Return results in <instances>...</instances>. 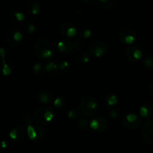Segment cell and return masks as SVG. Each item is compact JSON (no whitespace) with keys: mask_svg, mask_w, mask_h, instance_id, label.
<instances>
[{"mask_svg":"<svg viewBox=\"0 0 153 153\" xmlns=\"http://www.w3.org/2000/svg\"><path fill=\"white\" fill-rule=\"evenodd\" d=\"M110 115H111V117L116 118L117 117V113L116 110H114V109L111 110V111L110 112Z\"/></svg>","mask_w":153,"mask_h":153,"instance_id":"obj_36","label":"cell"},{"mask_svg":"<svg viewBox=\"0 0 153 153\" xmlns=\"http://www.w3.org/2000/svg\"><path fill=\"white\" fill-rule=\"evenodd\" d=\"M27 127V134H28V137L30 140H35L37 139V133H36L35 130V125H33L32 122L28 123L26 126Z\"/></svg>","mask_w":153,"mask_h":153,"instance_id":"obj_21","label":"cell"},{"mask_svg":"<svg viewBox=\"0 0 153 153\" xmlns=\"http://www.w3.org/2000/svg\"><path fill=\"white\" fill-rule=\"evenodd\" d=\"M77 125L79 128L82 130H87L90 127V120L87 117H82L77 121Z\"/></svg>","mask_w":153,"mask_h":153,"instance_id":"obj_25","label":"cell"},{"mask_svg":"<svg viewBox=\"0 0 153 153\" xmlns=\"http://www.w3.org/2000/svg\"><path fill=\"white\" fill-rule=\"evenodd\" d=\"M22 32L16 28L10 29L6 35V42L10 47H16L22 40Z\"/></svg>","mask_w":153,"mask_h":153,"instance_id":"obj_5","label":"cell"},{"mask_svg":"<svg viewBox=\"0 0 153 153\" xmlns=\"http://www.w3.org/2000/svg\"><path fill=\"white\" fill-rule=\"evenodd\" d=\"M81 113L86 117H94L99 111V105L97 100L91 96H85L79 102Z\"/></svg>","mask_w":153,"mask_h":153,"instance_id":"obj_2","label":"cell"},{"mask_svg":"<svg viewBox=\"0 0 153 153\" xmlns=\"http://www.w3.org/2000/svg\"><path fill=\"white\" fill-rule=\"evenodd\" d=\"M79 36L82 39H88L91 37L92 32H91V30L90 28H86V27H84V28H80L79 30Z\"/></svg>","mask_w":153,"mask_h":153,"instance_id":"obj_26","label":"cell"},{"mask_svg":"<svg viewBox=\"0 0 153 153\" xmlns=\"http://www.w3.org/2000/svg\"><path fill=\"white\" fill-rule=\"evenodd\" d=\"M1 153H2V152H1Z\"/></svg>","mask_w":153,"mask_h":153,"instance_id":"obj_41","label":"cell"},{"mask_svg":"<svg viewBox=\"0 0 153 153\" xmlns=\"http://www.w3.org/2000/svg\"><path fill=\"white\" fill-rule=\"evenodd\" d=\"M37 99L42 104L46 105L52 102L53 100V96L49 90L42 89L37 94Z\"/></svg>","mask_w":153,"mask_h":153,"instance_id":"obj_12","label":"cell"},{"mask_svg":"<svg viewBox=\"0 0 153 153\" xmlns=\"http://www.w3.org/2000/svg\"><path fill=\"white\" fill-rule=\"evenodd\" d=\"M25 9H26V11L30 14L36 15L40 11V6L38 1L35 0H30L25 5Z\"/></svg>","mask_w":153,"mask_h":153,"instance_id":"obj_16","label":"cell"},{"mask_svg":"<svg viewBox=\"0 0 153 153\" xmlns=\"http://www.w3.org/2000/svg\"><path fill=\"white\" fill-rule=\"evenodd\" d=\"M126 58L131 61H137L143 58V53L140 49L134 46H130L125 49Z\"/></svg>","mask_w":153,"mask_h":153,"instance_id":"obj_10","label":"cell"},{"mask_svg":"<svg viewBox=\"0 0 153 153\" xmlns=\"http://www.w3.org/2000/svg\"><path fill=\"white\" fill-rule=\"evenodd\" d=\"M149 93H150L151 96L153 97V80L150 83V85H149Z\"/></svg>","mask_w":153,"mask_h":153,"instance_id":"obj_37","label":"cell"},{"mask_svg":"<svg viewBox=\"0 0 153 153\" xmlns=\"http://www.w3.org/2000/svg\"><path fill=\"white\" fill-rule=\"evenodd\" d=\"M36 31V25L34 22L30 21L24 26V32L26 34H31Z\"/></svg>","mask_w":153,"mask_h":153,"instance_id":"obj_27","label":"cell"},{"mask_svg":"<svg viewBox=\"0 0 153 153\" xmlns=\"http://www.w3.org/2000/svg\"><path fill=\"white\" fill-rule=\"evenodd\" d=\"M54 119V111L50 107H40L34 111V120L41 126L49 125Z\"/></svg>","mask_w":153,"mask_h":153,"instance_id":"obj_3","label":"cell"},{"mask_svg":"<svg viewBox=\"0 0 153 153\" xmlns=\"http://www.w3.org/2000/svg\"><path fill=\"white\" fill-rule=\"evenodd\" d=\"M73 46H74V49H76V50L80 49L81 46H82L81 42L79 41V40H76V41H75V43H73Z\"/></svg>","mask_w":153,"mask_h":153,"instance_id":"obj_34","label":"cell"},{"mask_svg":"<svg viewBox=\"0 0 153 153\" xmlns=\"http://www.w3.org/2000/svg\"><path fill=\"white\" fill-rule=\"evenodd\" d=\"M54 107L57 109H61L64 108L66 105V99L63 96H58L54 100Z\"/></svg>","mask_w":153,"mask_h":153,"instance_id":"obj_23","label":"cell"},{"mask_svg":"<svg viewBox=\"0 0 153 153\" xmlns=\"http://www.w3.org/2000/svg\"><path fill=\"white\" fill-rule=\"evenodd\" d=\"M82 2H83V3H90V4H91V3H92L93 2V1H85V0H84V1H82Z\"/></svg>","mask_w":153,"mask_h":153,"instance_id":"obj_39","label":"cell"},{"mask_svg":"<svg viewBox=\"0 0 153 153\" xmlns=\"http://www.w3.org/2000/svg\"><path fill=\"white\" fill-rule=\"evenodd\" d=\"M46 71L52 76H56L60 73L59 65L53 61H50L46 64Z\"/></svg>","mask_w":153,"mask_h":153,"instance_id":"obj_18","label":"cell"},{"mask_svg":"<svg viewBox=\"0 0 153 153\" xmlns=\"http://www.w3.org/2000/svg\"><path fill=\"white\" fill-rule=\"evenodd\" d=\"M59 67L61 72H62V73H67V72H69L71 70V64H70L69 61H64L59 64Z\"/></svg>","mask_w":153,"mask_h":153,"instance_id":"obj_30","label":"cell"},{"mask_svg":"<svg viewBox=\"0 0 153 153\" xmlns=\"http://www.w3.org/2000/svg\"><path fill=\"white\" fill-rule=\"evenodd\" d=\"M142 137L145 142L153 144V120H147L142 127Z\"/></svg>","mask_w":153,"mask_h":153,"instance_id":"obj_9","label":"cell"},{"mask_svg":"<svg viewBox=\"0 0 153 153\" xmlns=\"http://www.w3.org/2000/svg\"><path fill=\"white\" fill-rule=\"evenodd\" d=\"M35 130L36 133H37V139H36V141H41L46 137V131H45V130L41 126L37 125H35Z\"/></svg>","mask_w":153,"mask_h":153,"instance_id":"obj_28","label":"cell"},{"mask_svg":"<svg viewBox=\"0 0 153 153\" xmlns=\"http://www.w3.org/2000/svg\"><path fill=\"white\" fill-rule=\"evenodd\" d=\"M67 117L71 120H79L80 118H82L81 117V112L76 108L70 109L67 112Z\"/></svg>","mask_w":153,"mask_h":153,"instance_id":"obj_24","label":"cell"},{"mask_svg":"<svg viewBox=\"0 0 153 153\" xmlns=\"http://www.w3.org/2000/svg\"><path fill=\"white\" fill-rule=\"evenodd\" d=\"M107 45L102 41L92 42L89 46L90 54L97 58L103 56L107 52Z\"/></svg>","mask_w":153,"mask_h":153,"instance_id":"obj_7","label":"cell"},{"mask_svg":"<svg viewBox=\"0 0 153 153\" xmlns=\"http://www.w3.org/2000/svg\"><path fill=\"white\" fill-rule=\"evenodd\" d=\"M58 49L61 53L68 54L72 52V50L74 49V46L73 43L70 40H63L58 43Z\"/></svg>","mask_w":153,"mask_h":153,"instance_id":"obj_15","label":"cell"},{"mask_svg":"<svg viewBox=\"0 0 153 153\" xmlns=\"http://www.w3.org/2000/svg\"><path fill=\"white\" fill-rule=\"evenodd\" d=\"M31 153H36V152H31Z\"/></svg>","mask_w":153,"mask_h":153,"instance_id":"obj_40","label":"cell"},{"mask_svg":"<svg viewBox=\"0 0 153 153\" xmlns=\"http://www.w3.org/2000/svg\"><path fill=\"white\" fill-rule=\"evenodd\" d=\"M90 60V53L89 52L84 51L80 52L77 56V61L80 64H85L89 61Z\"/></svg>","mask_w":153,"mask_h":153,"instance_id":"obj_22","label":"cell"},{"mask_svg":"<svg viewBox=\"0 0 153 153\" xmlns=\"http://www.w3.org/2000/svg\"><path fill=\"white\" fill-rule=\"evenodd\" d=\"M33 72L37 76H41L46 73V64L43 63L37 62L33 66Z\"/></svg>","mask_w":153,"mask_h":153,"instance_id":"obj_20","label":"cell"},{"mask_svg":"<svg viewBox=\"0 0 153 153\" xmlns=\"http://www.w3.org/2000/svg\"><path fill=\"white\" fill-rule=\"evenodd\" d=\"M1 146L2 149H5V148L7 147V142H6L5 140H3L1 143Z\"/></svg>","mask_w":153,"mask_h":153,"instance_id":"obj_38","label":"cell"},{"mask_svg":"<svg viewBox=\"0 0 153 153\" xmlns=\"http://www.w3.org/2000/svg\"><path fill=\"white\" fill-rule=\"evenodd\" d=\"M108 105L113 106L118 102V97L115 94H110L106 97Z\"/></svg>","mask_w":153,"mask_h":153,"instance_id":"obj_29","label":"cell"},{"mask_svg":"<svg viewBox=\"0 0 153 153\" xmlns=\"http://www.w3.org/2000/svg\"><path fill=\"white\" fill-rule=\"evenodd\" d=\"M12 72V65L7 61L3 62L2 67V73L4 76H8Z\"/></svg>","mask_w":153,"mask_h":153,"instance_id":"obj_31","label":"cell"},{"mask_svg":"<svg viewBox=\"0 0 153 153\" xmlns=\"http://www.w3.org/2000/svg\"><path fill=\"white\" fill-rule=\"evenodd\" d=\"M9 136L13 141L19 142L25 136V130L22 126H16L10 130Z\"/></svg>","mask_w":153,"mask_h":153,"instance_id":"obj_14","label":"cell"},{"mask_svg":"<svg viewBox=\"0 0 153 153\" xmlns=\"http://www.w3.org/2000/svg\"><path fill=\"white\" fill-rule=\"evenodd\" d=\"M137 37V34L134 30L131 28H126L122 30L118 34V40L124 44H131L134 43Z\"/></svg>","mask_w":153,"mask_h":153,"instance_id":"obj_8","label":"cell"},{"mask_svg":"<svg viewBox=\"0 0 153 153\" xmlns=\"http://www.w3.org/2000/svg\"><path fill=\"white\" fill-rule=\"evenodd\" d=\"M96 3L99 7L105 10H108L115 5L114 0H97Z\"/></svg>","mask_w":153,"mask_h":153,"instance_id":"obj_19","label":"cell"},{"mask_svg":"<svg viewBox=\"0 0 153 153\" xmlns=\"http://www.w3.org/2000/svg\"><path fill=\"white\" fill-rule=\"evenodd\" d=\"M121 122L123 126L126 128L128 129H136L141 125L142 119L137 114L128 113L124 115Z\"/></svg>","mask_w":153,"mask_h":153,"instance_id":"obj_4","label":"cell"},{"mask_svg":"<svg viewBox=\"0 0 153 153\" xmlns=\"http://www.w3.org/2000/svg\"><path fill=\"white\" fill-rule=\"evenodd\" d=\"M22 122L24 124V126H26L28 123L33 122V117L30 114H25L22 118Z\"/></svg>","mask_w":153,"mask_h":153,"instance_id":"obj_33","label":"cell"},{"mask_svg":"<svg viewBox=\"0 0 153 153\" xmlns=\"http://www.w3.org/2000/svg\"><path fill=\"white\" fill-rule=\"evenodd\" d=\"M60 33L61 35L66 38L73 37L77 34L78 31L74 24L71 22H63L60 26Z\"/></svg>","mask_w":153,"mask_h":153,"instance_id":"obj_11","label":"cell"},{"mask_svg":"<svg viewBox=\"0 0 153 153\" xmlns=\"http://www.w3.org/2000/svg\"><path fill=\"white\" fill-rule=\"evenodd\" d=\"M143 64L146 68L153 69V57L149 55L145 57L143 59Z\"/></svg>","mask_w":153,"mask_h":153,"instance_id":"obj_32","label":"cell"},{"mask_svg":"<svg viewBox=\"0 0 153 153\" xmlns=\"http://www.w3.org/2000/svg\"><path fill=\"white\" fill-rule=\"evenodd\" d=\"M34 52L36 56L41 61H50L55 55V48L49 40L40 39L34 45Z\"/></svg>","mask_w":153,"mask_h":153,"instance_id":"obj_1","label":"cell"},{"mask_svg":"<svg viewBox=\"0 0 153 153\" xmlns=\"http://www.w3.org/2000/svg\"><path fill=\"white\" fill-rule=\"evenodd\" d=\"M139 112H140V116L149 120V118L152 117L153 115V108L150 104L145 103L140 107Z\"/></svg>","mask_w":153,"mask_h":153,"instance_id":"obj_17","label":"cell"},{"mask_svg":"<svg viewBox=\"0 0 153 153\" xmlns=\"http://www.w3.org/2000/svg\"><path fill=\"white\" fill-rule=\"evenodd\" d=\"M5 50H4V48H1V49H0V54H1V59H2V61L3 62H4V55H5Z\"/></svg>","mask_w":153,"mask_h":153,"instance_id":"obj_35","label":"cell"},{"mask_svg":"<svg viewBox=\"0 0 153 153\" xmlns=\"http://www.w3.org/2000/svg\"><path fill=\"white\" fill-rule=\"evenodd\" d=\"M10 19L12 23L16 26H21L25 21V15L19 10H14L10 14Z\"/></svg>","mask_w":153,"mask_h":153,"instance_id":"obj_13","label":"cell"},{"mask_svg":"<svg viewBox=\"0 0 153 153\" xmlns=\"http://www.w3.org/2000/svg\"><path fill=\"white\" fill-rule=\"evenodd\" d=\"M108 127V123L104 117L99 115L92 117L90 120V128L92 130L98 132H102L105 131Z\"/></svg>","mask_w":153,"mask_h":153,"instance_id":"obj_6","label":"cell"}]
</instances>
